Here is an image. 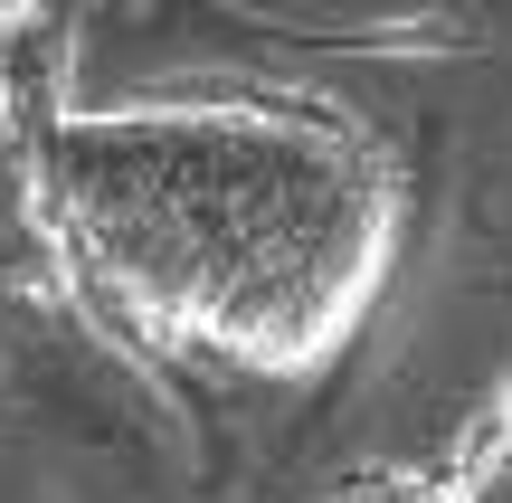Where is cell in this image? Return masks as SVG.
<instances>
[{
    "instance_id": "cell-1",
    "label": "cell",
    "mask_w": 512,
    "mask_h": 503,
    "mask_svg": "<svg viewBox=\"0 0 512 503\" xmlns=\"http://www.w3.org/2000/svg\"><path fill=\"white\" fill-rule=\"evenodd\" d=\"M67 266L152 342L304 380L361 342L408 247L389 143L323 95H124L29 143Z\"/></svg>"
},
{
    "instance_id": "cell-2",
    "label": "cell",
    "mask_w": 512,
    "mask_h": 503,
    "mask_svg": "<svg viewBox=\"0 0 512 503\" xmlns=\"http://www.w3.org/2000/svg\"><path fill=\"white\" fill-rule=\"evenodd\" d=\"M408 503H512V371L484 390V409L446 437V456L408 485Z\"/></svg>"
}]
</instances>
